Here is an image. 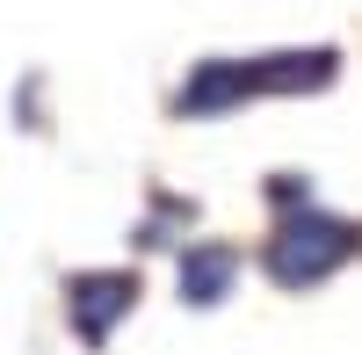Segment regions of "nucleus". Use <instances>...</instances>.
<instances>
[{
    "label": "nucleus",
    "instance_id": "nucleus-1",
    "mask_svg": "<svg viewBox=\"0 0 362 355\" xmlns=\"http://www.w3.org/2000/svg\"><path fill=\"white\" fill-rule=\"evenodd\" d=\"M355 254V232L334 225V218H283L276 225V240H268V276H276L283 290H312L341 269V261Z\"/></svg>",
    "mask_w": 362,
    "mask_h": 355
},
{
    "label": "nucleus",
    "instance_id": "nucleus-2",
    "mask_svg": "<svg viewBox=\"0 0 362 355\" xmlns=\"http://www.w3.org/2000/svg\"><path fill=\"white\" fill-rule=\"evenodd\" d=\"M131 305H138V276H124V269H95V276H73V290H66L73 334H80L87 348H102V341L116 334V319H124Z\"/></svg>",
    "mask_w": 362,
    "mask_h": 355
},
{
    "label": "nucleus",
    "instance_id": "nucleus-3",
    "mask_svg": "<svg viewBox=\"0 0 362 355\" xmlns=\"http://www.w3.org/2000/svg\"><path fill=\"white\" fill-rule=\"evenodd\" d=\"M254 95H261L254 58H247V66H239V58H210V66H196L189 80H181L174 109L181 116H218V109H239V102H254Z\"/></svg>",
    "mask_w": 362,
    "mask_h": 355
},
{
    "label": "nucleus",
    "instance_id": "nucleus-4",
    "mask_svg": "<svg viewBox=\"0 0 362 355\" xmlns=\"http://www.w3.org/2000/svg\"><path fill=\"white\" fill-rule=\"evenodd\" d=\"M334 66H341L334 51H283V58H254V80L261 95H312L334 80Z\"/></svg>",
    "mask_w": 362,
    "mask_h": 355
},
{
    "label": "nucleus",
    "instance_id": "nucleus-5",
    "mask_svg": "<svg viewBox=\"0 0 362 355\" xmlns=\"http://www.w3.org/2000/svg\"><path fill=\"white\" fill-rule=\"evenodd\" d=\"M232 276H239L232 247H189V254H181V298H189V305H218L232 290Z\"/></svg>",
    "mask_w": 362,
    "mask_h": 355
}]
</instances>
